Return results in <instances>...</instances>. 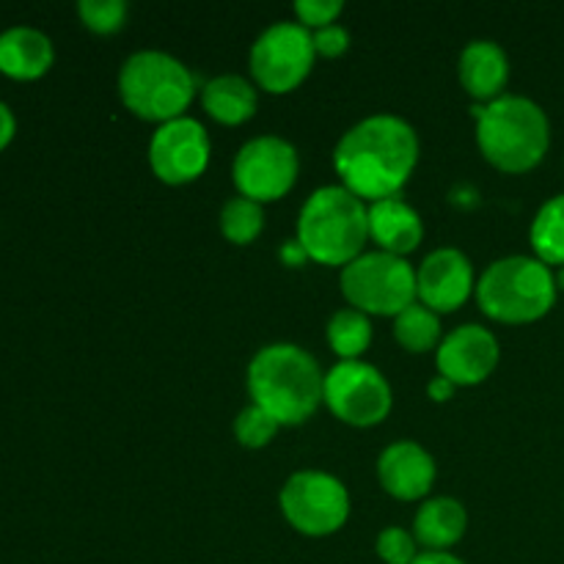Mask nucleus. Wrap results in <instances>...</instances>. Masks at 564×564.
Listing matches in <instances>:
<instances>
[{
	"instance_id": "18",
	"label": "nucleus",
	"mask_w": 564,
	"mask_h": 564,
	"mask_svg": "<svg viewBox=\"0 0 564 564\" xmlns=\"http://www.w3.org/2000/svg\"><path fill=\"white\" fill-rule=\"evenodd\" d=\"M55 61L53 39L31 25L6 28L0 33V75L11 80H39Z\"/></svg>"
},
{
	"instance_id": "5",
	"label": "nucleus",
	"mask_w": 564,
	"mask_h": 564,
	"mask_svg": "<svg viewBox=\"0 0 564 564\" xmlns=\"http://www.w3.org/2000/svg\"><path fill=\"white\" fill-rule=\"evenodd\" d=\"M479 308L490 319L505 325H527L538 323L554 308L560 284H556L554 270L538 257H501L485 268L477 279Z\"/></svg>"
},
{
	"instance_id": "23",
	"label": "nucleus",
	"mask_w": 564,
	"mask_h": 564,
	"mask_svg": "<svg viewBox=\"0 0 564 564\" xmlns=\"http://www.w3.org/2000/svg\"><path fill=\"white\" fill-rule=\"evenodd\" d=\"M394 339L408 352H430L438 350L441 339H444V325H441V314L427 308L424 303H411L405 312L394 317Z\"/></svg>"
},
{
	"instance_id": "27",
	"label": "nucleus",
	"mask_w": 564,
	"mask_h": 564,
	"mask_svg": "<svg viewBox=\"0 0 564 564\" xmlns=\"http://www.w3.org/2000/svg\"><path fill=\"white\" fill-rule=\"evenodd\" d=\"M375 551L386 564H413V560L422 554L413 532L402 527H386L375 540Z\"/></svg>"
},
{
	"instance_id": "25",
	"label": "nucleus",
	"mask_w": 564,
	"mask_h": 564,
	"mask_svg": "<svg viewBox=\"0 0 564 564\" xmlns=\"http://www.w3.org/2000/svg\"><path fill=\"white\" fill-rule=\"evenodd\" d=\"M231 430H235V438L240 446H246V449H262V446H268L279 435L281 424L268 411H262V408L251 402V405H246L237 413Z\"/></svg>"
},
{
	"instance_id": "7",
	"label": "nucleus",
	"mask_w": 564,
	"mask_h": 564,
	"mask_svg": "<svg viewBox=\"0 0 564 564\" xmlns=\"http://www.w3.org/2000/svg\"><path fill=\"white\" fill-rule=\"evenodd\" d=\"M339 284L345 301L369 317H397L416 303V268L378 248L341 268Z\"/></svg>"
},
{
	"instance_id": "12",
	"label": "nucleus",
	"mask_w": 564,
	"mask_h": 564,
	"mask_svg": "<svg viewBox=\"0 0 564 564\" xmlns=\"http://www.w3.org/2000/svg\"><path fill=\"white\" fill-rule=\"evenodd\" d=\"M209 132L193 116H180L174 121L158 124L149 141V165L152 174L165 185H187L196 182L209 165Z\"/></svg>"
},
{
	"instance_id": "34",
	"label": "nucleus",
	"mask_w": 564,
	"mask_h": 564,
	"mask_svg": "<svg viewBox=\"0 0 564 564\" xmlns=\"http://www.w3.org/2000/svg\"><path fill=\"white\" fill-rule=\"evenodd\" d=\"M556 284H560V290L564 292V268H560V273H556Z\"/></svg>"
},
{
	"instance_id": "24",
	"label": "nucleus",
	"mask_w": 564,
	"mask_h": 564,
	"mask_svg": "<svg viewBox=\"0 0 564 564\" xmlns=\"http://www.w3.org/2000/svg\"><path fill=\"white\" fill-rule=\"evenodd\" d=\"M220 231L235 246H251L264 231V207L246 196H235L220 207Z\"/></svg>"
},
{
	"instance_id": "13",
	"label": "nucleus",
	"mask_w": 564,
	"mask_h": 564,
	"mask_svg": "<svg viewBox=\"0 0 564 564\" xmlns=\"http://www.w3.org/2000/svg\"><path fill=\"white\" fill-rule=\"evenodd\" d=\"M477 290L474 264L460 248H435L416 268V301L435 314H452Z\"/></svg>"
},
{
	"instance_id": "20",
	"label": "nucleus",
	"mask_w": 564,
	"mask_h": 564,
	"mask_svg": "<svg viewBox=\"0 0 564 564\" xmlns=\"http://www.w3.org/2000/svg\"><path fill=\"white\" fill-rule=\"evenodd\" d=\"M202 105L204 110H207L209 119H215L218 124H246V121L257 113V83L248 80V77L242 75H231V72L229 75H218L213 77V80L204 83Z\"/></svg>"
},
{
	"instance_id": "6",
	"label": "nucleus",
	"mask_w": 564,
	"mask_h": 564,
	"mask_svg": "<svg viewBox=\"0 0 564 564\" xmlns=\"http://www.w3.org/2000/svg\"><path fill=\"white\" fill-rule=\"evenodd\" d=\"M119 97L138 119L165 124L187 116L196 97V75L176 55L138 50L119 69Z\"/></svg>"
},
{
	"instance_id": "22",
	"label": "nucleus",
	"mask_w": 564,
	"mask_h": 564,
	"mask_svg": "<svg viewBox=\"0 0 564 564\" xmlns=\"http://www.w3.org/2000/svg\"><path fill=\"white\" fill-rule=\"evenodd\" d=\"M529 242L540 262L549 268H564V193L551 196L543 207L538 209L529 229Z\"/></svg>"
},
{
	"instance_id": "29",
	"label": "nucleus",
	"mask_w": 564,
	"mask_h": 564,
	"mask_svg": "<svg viewBox=\"0 0 564 564\" xmlns=\"http://www.w3.org/2000/svg\"><path fill=\"white\" fill-rule=\"evenodd\" d=\"M312 36L314 50L323 58H339V55H345L350 50V31L345 25H339V22H334L328 28H319V31H312Z\"/></svg>"
},
{
	"instance_id": "15",
	"label": "nucleus",
	"mask_w": 564,
	"mask_h": 564,
	"mask_svg": "<svg viewBox=\"0 0 564 564\" xmlns=\"http://www.w3.org/2000/svg\"><path fill=\"white\" fill-rule=\"evenodd\" d=\"M438 466L422 444L411 438L394 441L378 457L380 488L400 501H419L433 490Z\"/></svg>"
},
{
	"instance_id": "30",
	"label": "nucleus",
	"mask_w": 564,
	"mask_h": 564,
	"mask_svg": "<svg viewBox=\"0 0 564 564\" xmlns=\"http://www.w3.org/2000/svg\"><path fill=\"white\" fill-rule=\"evenodd\" d=\"M14 135H17V116L14 110L0 99V152L14 141Z\"/></svg>"
},
{
	"instance_id": "1",
	"label": "nucleus",
	"mask_w": 564,
	"mask_h": 564,
	"mask_svg": "<svg viewBox=\"0 0 564 564\" xmlns=\"http://www.w3.org/2000/svg\"><path fill=\"white\" fill-rule=\"evenodd\" d=\"M419 132L394 113H372L356 121L334 149L341 187L367 204L400 196L419 165Z\"/></svg>"
},
{
	"instance_id": "3",
	"label": "nucleus",
	"mask_w": 564,
	"mask_h": 564,
	"mask_svg": "<svg viewBox=\"0 0 564 564\" xmlns=\"http://www.w3.org/2000/svg\"><path fill=\"white\" fill-rule=\"evenodd\" d=\"M477 147L494 169L527 174L551 149L549 113L534 99L505 94L477 108Z\"/></svg>"
},
{
	"instance_id": "10",
	"label": "nucleus",
	"mask_w": 564,
	"mask_h": 564,
	"mask_svg": "<svg viewBox=\"0 0 564 564\" xmlns=\"http://www.w3.org/2000/svg\"><path fill=\"white\" fill-rule=\"evenodd\" d=\"M323 405L350 427H375L394 405L386 375L367 361H339L325 372Z\"/></svg>"
},
{
	"instance_id": "33",
	"label": "nucleus",
	"mask_w": 564,
	"mask_h": 564,
	"mask_svg": "<svg viewBox=\"0 0 564 564\" xmlns=\"http://www.w3.org/2000/svg\"><path fill=\"white\" fill-rule=\"evenodd\" d=\"M281 259H284L286 264H292V268H295V264L306 262L308 257H306V251H303V248H301V242L290 240L284 248H281Z\"/></svg>"
},
{
	"instance_id": "21",
	"label": "nucleus",
	"mask_w": 564,
	"mask_h": 564,
	"mask_svg": "<svg viewBox=\"0 0 564 564\" xmlns=\"http://www.w3.org/2000/svg\"><path fill=\"white\" fill-rule=\"evenodd\" d=\"M325 339H328L330 350L339 356V361H361V356L372 345V319L352 306L339 308L328 319Z\"/></svg>"
},
{
	"instance_id": "2",
	"label": "nucleus",
	"mask_w": 564,
	"mask_h": 564,
	"mask_svg": "<svg viewBox=\"0 0 564 564\" xmlns=\"http://www.w3.org/2000/svg\"><path fill=\"white\" fill-rule=\"evenodd\" d=\"M248 394L281 427H295L323 405L325 372L308 350L275 341L253 352L248 364Z\"/></svg>"
},
{
	"instance_id": "19",
	"label": "nucleus",
	"mask_w": 564,
	"mask_h": 564,
	"mask_svg": "<svg viewBox=\"0 0 564 564\" xmlns=\"http://www.w3.org/2000/svg\"><path fill=\"white\" fill-rule=\"evenodd\" d=\"M468 512L463 501L452 496H435L416 510L413 518V538L424 551H449L466 538Z\"/></svg>"
},
{
	"instance_id": "11",
	"label": "nucleus",
	"mask_w": 564,
	"mask_h": 564,
	"mask_svg": "<svg viewBox=\"0 0 564 564\" xmlns=\"http://www.w3.org/2000/svg\"><path fill=\"white\" fill-rule=\"evenodd\" d=\"M297 174H301V154L281 135L251 138L242 143L231 163L237 196H246L257 204L284 198L295 187Z\"/></svg>"
},
{
	"instance_id": "4",
	"label": "nucleus",
	"mask_w": 564,
	"mask_h": 564,
	"mask_svg": "<svg viewBox=\"0 0 564 564\" xmlns=\"http://www.w3.org/2000/svg\"><path fill=\"white\" fill-rule=\"evenodd\" d=\"M297 242L312 262L347 268L369 242V204L341 185H323L297 215Z\"/></svg>"
},
{
	"instance_id": "26",
	"label": "nucleus",
	"mask_w": 564,
	"mask_h": 564,
	"mask_svg": "<svg viewBox=\"0 0 564 564\" xmlns=\"http://www.w3.org/2000/svg\"><path fill=\"white\" fill-rule=\"evenodd\" d=\"M127 11H130V6L124 0H80L77 3L80 22L99 36L121 31L127 22Z\"/></svg>"
},
{
	"instance_id": "9",
	"label": "nucleus",
	"mask_w": 564,
	"mask_h": 564,
	"mask_svg": "<svg viewBox=\"0 0 564 564\" xmlns=\"http://www.w3.org/2000/svg\"><path fill=\"white\" fill-rule=\"evenodd\" d=\"M281 516L297 534L328 538L350 518V494L345 482L328 471H295L279 494Z\"/></svg>"
},
{
	"instance_id": "32",
	"label": "nucleus",
	"mask_w": 564,
	"mask_h": 564,
	"mask_svg": "<svg viewBox=\"0 0 564 564\" xmlns=\"http://www.w3.org/2000/svg\"><path fill=\"white\" fill-rule=\"evenodd\" d=\"M413 564H468L460 556L452 554V551H422V554L413 560Z\"/></svg>"
},
{
	"instance_id": "14",
	"label": "nucleus",
	"mask_w": 564,
	"mask_h": 564,
	"mask_svg": "<svg viewBox=\"0 0 564 564\" xmlns=\"http://www.w3.org/2000/svg\"><path fill=\"white\" fill-rule=\"evenodd\" d=\"M499 358V339L482 325L466 323L444 334L435 352V367L441 378L455 386H477L496 372Z\"/></svg>"
},
{
	"instance_id": "16",
	"label": "nucleus",
	"mask_w": 564,
	"mask_h": 564,
	"mask_svg": "<svg viewBox=\"0 0 564 564\" xmlns=\"http://www.w3.org/2000/svg\"><path fill=\"white\" fill-rule=\"evenodd\" d=\"M457 75L468 97L488 105L494 99L505 97V88L510 83V58L505 47L494 39H474L463 47L457 61Z\"/></svg>"
},
{
	"instance_id": "28",
	"label": "nucleus",
	"mask_w": 564,
	"mask_h": 564,
	"mask_svg": "<svg viewBox=\"0 0 564 564\" xmlns=\"http://www.w3.org/2000/svg\"><path fill=\"white\" fill-rule=\"evenodd\" d=\"M345 11L341 0H297L295 3V17L303 28L308 31H319V28H328L339 20V14Z\"/></svg>"
},
{
	"instance_id": "17",
	"label": "nucleus",
	"mask_w": 564,
	"mask_h": 564,
	"mask_svg": "<svg viewBox=\"0 0 564 564\" xmlns=\"http://www.w3.org/2000/svg\"><path fill=\"white\" fill-rule=\"evenodd\" d=\"M369 240L378 246V251L408 259V253L416 251L424 240L422 215L402 196L372 202L369 204Z\"/></svg>"
},
{
	"instance_id": "31",
	"label": "nucleus",
	"mask_w": 564,
	"mask_h": 564,
	"mask_svg": "<svg viewBox=\"0 0 564 564\" xmlns=\"http://www.w3.org/2000/svg\"><path fill=\"white\" fill-rule=\"evenodd\" d=\"M455 389H457V386L452 383V380L435 375V378L430 380V386H427V394H430V400L446 402V400H452V397H455Z\"/></svg>"
},
{
	"instance_id": "8",
	"label": "nucleus",
	"mask_w": 564,
	"mask_h": 564,
	"mask_svg": "<svg viewBox=\"0 0 564 564\" xmlns=\"http://www.w3.org/2000/svg\"><path fill=\"white\" fill-rule=\"evenodd\" d=\"M317 61L314 36L297 20H279L264 28L251 44L248 66L257 88L268 94H290L312 75Z\"/></svg>"
}]
</instances>
